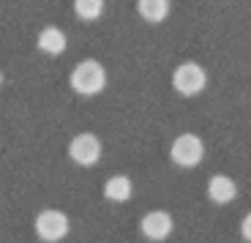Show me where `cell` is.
<instances>
[{
	"label": "cell",
	"instance_id": "cell-1",
	"mask_svg": "<svg viewBox=\"0 0 251 243\" xmlns=\"http://www.w3.org/2000/svg\"><path fill=\"white\" fill-rule=\"evenodd\" d=\"M69 82L79 96H96L107 87V71L99 60H82L74 66Z\"/></svg>",
	"mask_w": 251,
	"mask_h": 243
},
{
	"label": "cell",
	"instance_id": "cell-2",
	"mask_svg": "<svg viewBox=\"0 0 251 243\" xmlns=\"http://www.w3.org/2000/svg\"><path fill=\"white\" fill-rule=\"evenodd\" d=\"M36 235L47 243H57L69 235V216L63 211L55 208H47L36 216Z\"/></svg>",
	"mask_w": 251,
	"mask_h": 243
},
{
	"label": "cell",
	"instance_id": "cell-3",
	"mask_svg": "<svg viewBox=\"0 0 251 243\" xmlns=\"http://www.w3.org/2000/svg\"><path fill=\"white\" fill-rule=\"evenodd\" d=\"M170 156H172V162H175L177 167L191 169V167H197V164L202 162V156H205V145H202V139L197 137V134H180V137L172 142Z\"/></svg>",
	"mask_w": 251,
	"mask_h": 243
},
{
	"label": "cell",
	"instance_id": "cell-4",
	"mask_svg": "<svg viewBox=\"0 0 251 243\" xmlns=\"http://www.w3.org/2000/svg\"><path fill=\"white\" fill-rule=\"evenodd\" d=\"M172 85H175V90L180 96H197L205 90L207 85V74L202 66H197V63H180L175 69V74H172Z\"/></svg>",
	"mask_w": 251,
	"mask_h": 243
},
{
	"label": "cell",
	"instance_id": "cell-5",
	"mask_svg": "<svg viewBox=\"0 0 251 243\" xmlns=\"http://www.w3.org/2000/svg\"><path fill=\"white\" fill-rule=\"evenodd\" d=\"M69 156L74 164H79V167H93L96 162L101 159V142L96 134H76L74 139L69 142Z\"/></svg>",
	"mask_w": 251,
	"mask_h": 243
},
{
	"label": "cell",
	"instance_id": "cell-6",
	"mask_svg": "<svg viewBox=\"0 0 251 243\" xmlns=\"http://www.w3.org/2000/svg\"><path fill=\"white\" fill-rule=\"evenodd\" d=\"M172 227H175V221L167 211H151L139 221V230L148 241H167L172 235Z\"/></svg>",
	"mask_w": 251,
	"mask_h": 243
},
{
	"label": "cell",
	"instance_id": "cell-7",
	"mask_svg": "<svg viewBox=\"0 0 251 243\" xmlns=\"http://www.w3.org/2000/svg\"><path fill=\"white\" fill-rule=\"evenodd\" d=\"M207 197L216 202V205H226L238 197V186L229 175H213L207 181Z\"/></svg>",
	"mask_w": 251,
	"mask_h": 243
},
{
	"label": "cell",
	"instance_id": "cell-8",
	"mask_svg": "<svg viewBox=\"0 0 251 243\" xmlns=\"http://www.w3.org/2000/svg\"><path fill=\"white\" fill-rule=\"evenodd\" d=\"M38 50L47 52V55H60L63 50H66V33L60 30V27H44V30L38 33Z\"/></svg>",
	"mask_w": 251,
	"mask_h": 243
},
{
	"label": "cell",
	"instance_id": "cell-9",
	"mask_svg": "<svg viewBox=\"0 0 251 243\" xmlns=\"http://www.w3.org/2000/svg\"><path fill=\"white\" fill-rule=\"evenodd\" d=\"M131 178H126V175H112L107 183H104V197L112 202H126V200H131Z\"/></svg>",
	"mask_w": 251,
	"mask_h": 243
},
{
	"label": "cell",
	"instance_id": "cell-10",
	"mask_svg": "<svg viewBox=\"0 0 251 243\" xmlns=\"http://www.w3.org/2000/svg\"><path fill=\"white\" fill-rule=\"evenodd\" d=\"M137 11L145 22H164L170 17V0H137Z\"/></svg>",
	"mask_w": 251,
	"mask_h": 243
},
{
	"label": "cell",
	"instance_id": "cell-11",
	"mask_svg": "<svg viewBox=\"0 0 251 243\" xmlns=\"http://www.w3.org/2000/svg\"><path fill=\"white\" fill-rule=\"evenodd\" d=\"M74 11L79 19L93 22V19H99L101 11H104V0H74Z\"/></svg>",
	"mask_w": 251,
	"mask_h": 243
},
{
	"label": "cell",
	"instance_id": "cell-12",
	"mask_svg": "<svg viewBox=\"0 0 251 243\" xmlns=\"http://www.w3.org/2000/svg\"><path fill=\"white\" fill-rule=\"evenodd\" d=\"M240 235H243L246 241L251 243V213H246L243 221H240Z\"/></svg>",
	"mask_w": 251,
	"mask_h": 243
},
{
	"label": "cell",
	"instance_id": "cell-13",
	"mask_svg": "<svg viewBox=\"0 0 251 243\" xmlns=\"http://www.w3.org/2000/svg\"><path fill=\"white\" fill-rule=\"evenodd\" d=\"M0 82H3V71H0Z\"/></svg>",
	"mask_w": 251,
	"mask_h": 243
}]
</instances>
